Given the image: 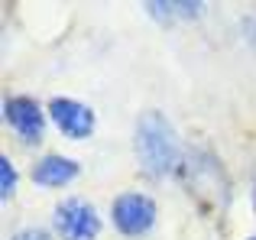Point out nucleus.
I'll list each match as a JSON object with an SVG mask.
<instances>
[{"label":"nucleus","instance_id":"nucleus-1","mask_svg":"<svg viewBox=\"0 0 256 240\" xmlns=\"http://www.w3.org/2000/svg\"><path fill=\"white\" fill-rule=\"evenodd\" d=\"M133 146H136L140 169L152 178H162L182 166L178 162V136H175L172 120L162 110H143L140 114Z\"/></svg>","mask_w":256,"mask_h":240},{"label":"nucleus","instance_id":"nucleus-2","mask_svg":"<svg viewBox=\"0 0 256 240\" xmlns=\"http://www.w3.org/2000/svg\"><path fill=\"white\" fill-rule=\"evenodd\" d=\"M182 178H185L188 195L198 202V208L204 214H218L230 202V182L227 172L220 166L218 156H211L208 150H192L182 162Z\"/></svg>","mask_w":256,"mask_h":240},{"label":"nucleus","instance_id":"nucleus-3","mask_svg":"<svg viewBox=\"0 0 256 240\" xmlns=\"http://www.w3.org/2000/svg\"><path fill=\"white\" fill-rule=\"evenodd\" d=\"M156 202L143 192H126V195L114 198L110 204V218H114V228L126 237H143L152 230L156 224Z\"/></svg>","mask_w":256,"mask_h":240},{"label":"nucleus","instance_id":"nucleus-4","mask_svg":"<svg viewBox=\"0 0 256 240\" xmlns=\"http://www.w3.org/2000/svg\"><path fill=\"white\" fill-rule=\"evenodd\" d=\"M56 230L62 240H98L100 234V218L94 204L82 202V198H65L52 214Z\"/></svg>","mask_w":256,"mask_h":240},{"label":"nucleus","instance_id":"nucleus-5","mask_svg":"<svg viewBox=\"0 0 256 240\" xmlns=\"http://www.w3.org/2000/svg\"><path fill=\"white\" fill-rule=\"evenodd\" d=\"M4 117L6 124L13 126V133H16L23 143H39L42 140V130H46V117H42V108H39L32 98H6L4 101Z\"/></svg>","mask_w":256,"mask_h":240},{"label":"nucleus","instance_id":"nucleus-6","mask_svg":"<svg viewBox=\"0 0 256 240\" xmlns=\"http://www.w3.org/2000/svg\"><path fill=\"white\" fill-rule=\"evenodd\" d=\"M49 117L68 140H88L94 133V110L75 98H52Z\"/></svg>","mask_w":256,"mask_h":240},{"label":"nucleus","instance_id":"nucleus-7","mask_svg":"<svg viewBox=\"0 0 256 240\" xmlns=\"http://www.w3.org/2000/svg\"><path fill=\"white\" fill-rule=\"evenodd\" d=\"M72 178H78V162L68 156H58V152H49L32 166V182L42 188H62Z\"/></svg>","mask_w":256,"mask_h":240},{"label":"nucleus","instance_id":"nucleus-8","mask_svg":"<svg viewBox=\"0 0 256 240\" xmlns=\"http://www.w3.org/2000/svg\"><path fill=\"white\" fill-rule=\"evenodd\" d=\"M143 6L159 23H175V20H198L208 4H201V0H150Z\"/></svg>","mask_w":256,"mask_h":240},{"label":"nucleus","instance_id":"nucleus-9","mask_svg":"<svg viewBox=\"0 0 256 240\" xmlns=\"http://www.w3.org/2000/svg\"><path fill=\"white\" fill-rule=\"evenodd\" d=\"M13 192H16V169H13L10 156H0V198L10 202Z\"/></svg>","mask_w":256,"mask_h":240},{"label":"nucleus","instance_id":"nucleus-10","mask_svg":"<svg viewBox=\"0 0 256 240\" xmlns=\"http://www.w3.org/2000/svg\"><path fill=\"white\" fill-rule=\"evenodd\" d=\"M10 240H52L46 230H39V228H26V230H16Z\"/></svg>","mask_w":256,"mask_h":240},{"label":"nucleus","instance_id":"nucleus-11","mask_svg":"<svg viewBox=\"0 0 256 240\" xmlns=\"http://www.w3.org/2000/svg\"><path fill=\"white\" fill-rule=\"evenodd\" d=\"M240 26H244V36H246V42H250V46H253V52H256V20H253V16H246Z\"/></svg>","mask_w":256,"mask_h":240},{"label":"nucleus","instance_id":"nucleus-12","mask_svg":"<svg viewBox=\"0 0 256 240\" xmlns=\"http://www.w3.org/2000/svg\"><path fill=\"white\" fill-rule=\"evenodd\" d=\"M253 208H256V188H253Z\"/></svg>","mask_w":256,"mask_h":240},{"label":"nucleus","instance_id":"nucleus-13","mask_svg":"<svg viewBox=\"0 0 256 240\" xmlns=\"http://www.w3.org/2000/svg\"><path fill=\"white\" fill-rule=\"evenodd\" d=\"M250 240H256V237H250Z\"/></svg>","mask_w":256,"mask_h":240}]
</instances>
